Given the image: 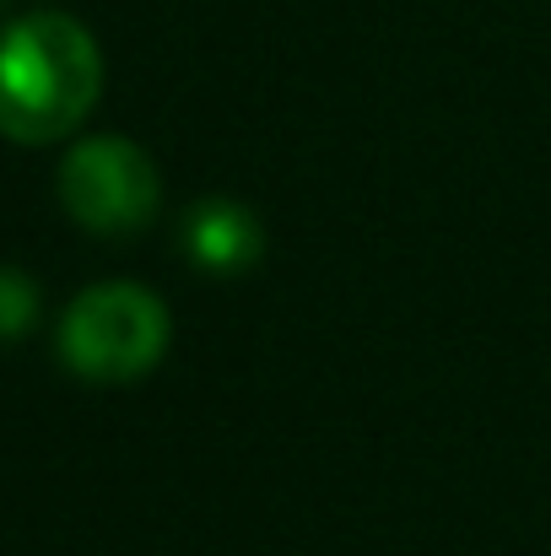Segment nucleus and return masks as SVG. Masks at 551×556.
I'll return each instance as SVG.
<instances>
[{
  "label": "nucleus",
  "mask_w": 551,
  "mask_h": 556,
  "mask_svg": "<svg viewBox=\"0 0 551 556\" xmlns=\"http://www.w3.org/2000/svg\"><path fill=\"white\" fill-rule=\"evenodd\" d=\"M103 98L98 38L65 11L16 16L0 33V136L16 147H54Z\"/></svg>",
  "instance_id": "obj_1"
},
{
  "label": "nucleus",
  "mask_w": 551,
  "mask_h": 556,
  "mask_svg": "<svg viewBox=\"0 0 551 556\" xmlns=\"http://www.w3.org/2000/svg\"><path fill=\"white\" fill-rule=\"evenodd\" d=\"M174 314L141 281H98L60 314V363L87 383H136L168 357Z\"/></svg>",
  "instance_id": "obj_2"
},
{
  "label": "nucleus",
  "mask_w": 551,
  "mask_h": 556,
  "mask_svg": "<svg viewBox=\"0 0 551 556\" xmlns=\"http://www.w3.org/2000/svg\"><path fill=\"white\" fill-rule=\"evenodd\" d=\"M54 189H60L65 216L98 238H130V232L152 227L158 205H163L158 163L147 157V147H136L125 136L76 141L60 163Z\"/></svg>",
  "instance_id": "obj_3"
},
{
  "label": "nucleus",
  "mask_w": 551,
  "mask_h": 556,
  "mask_svg": "<svg viewBox=\"0 0 551 556\" xmlns=\"http://www.w3.org/2000/svg\"><path fill=\"white\" fill-rule=\"evenodd\" d=\"M184 254L205 276H243L265 254V227L243 200H195L184 216Z\"/></svg>",
  "instance_id": "obj_4"
},
{
  "label": "nucleus",
  "mask_w": 551,
  "mask_h": 556,
  "mask_svg": "<svg viewBox=\"0 0 551 556\" xmlns=\"http://www.w3.org/2000/svg\"><path fill=\"white\" fill-rule=\"evenodd\" d=\"M38 308H43L38 281H33L27 270H16V265H0V346H11V341L33 336Z\"/></svg>",
  "instance_id": "obj_5"
}]
</instances>
